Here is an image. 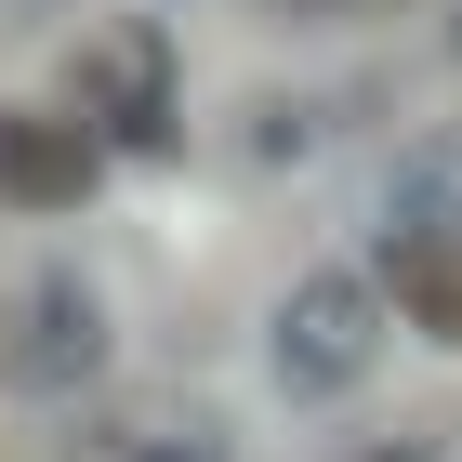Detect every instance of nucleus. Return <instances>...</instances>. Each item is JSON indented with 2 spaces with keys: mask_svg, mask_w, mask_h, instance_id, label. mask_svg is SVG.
Segmentation results:
<instances>
[{
  "mask_svg": "<svg viewBox=\"0 0 462 462\" xmlns=\"http://www.w3.org/2000/svg\"><path fill=\"white\" fill-rule=\"evenodd\" d=\"M318 462H449V423H356V436H330Z\"/></svg>",
  "mask_w": 462,
  "mask_h": 462,
  "instance_id": "nucleus-7",
  "label": "nucleus"
},
{
  "mask_svg": "<svg viewBox=\"0 0 462 462\" xmlns=\"http://www.w3.org/2000/svg\"><path fill=\"white\" fill-rule=\"evenodd\" d=\"M383 304L423 330V344L462 356V238H449V225H410V238L383 251Z\"/></svg>",
  "mask_w": 462,
  "mask_h": 462,
  "instance_id": "nucleus-6",
  "label": "nucleus"
},
{
  "mask_svg": "<svg viewBox=\"0 0 462 462\" xmlns=\"http://www.w3.org/2000/svg\"><path fill=\"white\" fill-rule=\"evenodd\" d=\"M79 462H225V423L212 410H185V396H119L93 423L67 436Z\"/></svg>",
  "mask_w": 462,
  "mask_h": 462,
  "instance_id": "nucleus-5",
  "label": "nucleus"
},
{
  "mask_svg": "<svg viewBox=\"0 0 462 462\" xmlns=\"http://www.w3.org/2000/svg\"><path fill=\"white\" fill-rule=\"evenodd\" d=\"M93 370H106V291L79 278V264H40V278H27V304H14V383L79 396Z\"/></svg>",
  "mask_w": 462,
  "mask_h": 462,
  "instance_id": "nucleus-4",
  "label": "nucleus"
},
{
  "mask_svg": "<svg viewBox=\"0 0 462 462\" xmlns=\"http://www.w3.org/2000/svg\"><path fill=\"white\" fill-rule=\"evenodd\" d=\"M449 40H462V27H449Z\"/></svg>",
  "mask_w": 462,
  "mask_h": 462,
  "instance_id": "nucleus-11",
  "label": "nucleus"
},
{
  "mask_svg": "<svg viewBox=\"0 0 462 462\" xmlns=\"http://www.w3.org/2000/svg\"><path fill=\"white\" fill-rule=\"evenodd\" d=\"M383 278H356V264H318V278L278 291V318H264V370H278L291 410H330V396H356L370 370H383Z\"/></svg>",
  "mask_w": 462,
  "mask_h": 462,
  "instance_id": "nucleus-1",
  "label": "nucleus"
},
{
  "mask_svg": "<svg viewBox=\"0 0 462 462\" xmlns=\"http://www.w3.org/2000/svg\"><path fill=\"white\" fill-rule=\"evenodd\" d=\"M53 14H67V0H0V27H53Z\"/></svg>",
  "mask_w": 462,
  "mask_h": 462,
  "instance_id": "nucleus-9",
  "label": "nucleus"
},
{
  "mask_svg": "<svg viewBox=\"0 0 462 462\" xmlns=\"http://www.w3.org/2000/svg\"><path fill=\"white\" fill-rule=\"evenodd\" d=\"M79 119L106 145H133V159L185 145V79H172V27L159 14H119V27L79 40Z\"/></svg>",
  "mask_w": 462,
  "mask_h": 462,
  "instance_id": "nucleus-2",
  "label": "nucleus"
},
{
  "mask_svg": "<svg viewBox=\"0 0 462 462\" xmlns=\"http://www.w3.org/2000/svg\"><path fill=\"white\" fill-rule=\"evenodd\" d=\"M304 145H318V106L304 93H264L251 106V159H304Z\"/></svg>",
  "mask_w": 462,
  "mask_h": 462,
  "instance_id": "nucleus-8",
  "label": "nucleus"
},
{
  "mask_svg": "<svg viewBox=\"0 0 462 462\" xmlns=\"http://www.w3.org/2000/svg\"><path fill=\"white\" fill-rule=\"evenodd\" d=\"M356 14H410V0H356Z\"/></svg>",
  "mask_w": 462,
  "mask_h": 462,
  "instance_id": "nucleus-10",
  "label": "nucleus"
},
{
  "mask_svg": "<svg viewBox=\"0 0 462 462\" xmlns=\"http://www.w3.org/2000/svg\"><path fill=\"white\" fill-rule=\"evenodd\" d=\"M106 185V133L79 106H0V212H79Z\"/></svg>",
  "mask_w": 462,
  "mask_h": 462,
  "instance_id": "nucleus-3",
  "label": "nucleus"
}]
</instances>
